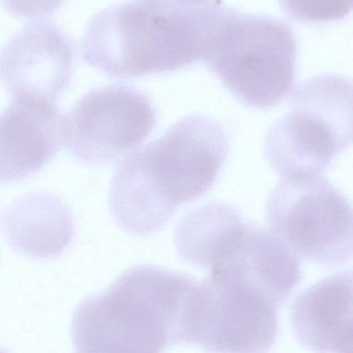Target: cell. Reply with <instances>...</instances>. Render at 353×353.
<instances>
[{"label":"cell","mask_w":353,"mask_h":353,"mask_svg":"<svg viewBox=\"0 0 353 353\" xmlns=\"http://www.w3.org/2000/svg\"><path fill=\"white\" fill-rule=\"evenodd\" d=\"M168 1L174 2V3L182 4V6H203V3L209 0H168Z\"/></svg>","instance_id":"cell-17"},{"label":"cell","mask_w":353,"mask_h":353,"mask_svg":"<svg viewBox=\"0 0 353 353\" xmlns=\"http://www.w3.org/2000/svg\"><path fill=\"white\" fill-rule=\"evenodd\" d=\"M64 144V117L55 101L15 97L0 113V182L37 173Z\"/></svg>","instance_id":"cell-11"},{"label":"cell","mask_w":353,"mask_h":353,"mask_svg":"<svg viewBox=\"0 0 353 353\" xmlns=\"http://www.w3.org/2000/svg\"><path fill=\"white\" fill-rule=\"evenodd\" d=\"M265 216L271 232L294 254L325 265L352 257V205L323 175L281 178Z\"/></svg>","instance_id":"cell-6"},{"label":"cell","mask_w":353,"mask_h":353,"mask_svg":"<svg viewBox=\"0 0 353 353\" xmlns=\"http://www.w3.org/2000/svg\"><path fill=\"white\" fill-rule=\"evenodd\" d=\"M229 153L219 122L191 115L137 150L116 170L109 207L116 223L132 234H151L178 208L213 187Z\"/></svg>","instance_id":"cell-1"},{"label":"cell","mask_w":353,"mask_h":353,"mask_svg":"<svg viewBox=\"0 0 353 353\" xmlns=\"http://www.w3.org/2000/svg\"><path fill=\"white\" fill-rule=\"evenodd\" d=\"M157 114L151 99L126 85H111L85 94L64 117V143L81 163H114L153 132Z\"/></svg>","instance_id":"cell-8"},{"label":"cell","mask_w":353,"mask_h":353,"mask_svg":"<svg viewBox=\"0 0 353 353\" xmlns=\"http://www.w3.org/2000/svg\"><path fill=\"white\" fill-rule=\"evenodd\" d=\"M294 335L316 353H352V274H335L302 292L290 312Z\"/></svg>","instance_id":"cell-12"},{"label":"cell","mask_w":353,"mask_h":353,"mask_svg":"<svg viewBox=\"0 0 353 353\" xmlns=\"http://www.w3.org/2000/svg\"><path fill=\"white\" fill-rule=\"evenodd\" d=\"M196 280L139 265L105 292L79 304L72 321L75 353H163L186 344L189 302Z\"/></svg>","instance_id":"cell-2"},{"label":"cell","mask_w":353,"mask_h":353,"mask_svg":"<svg viewBox=\"0 0 353 353\" xmlns=\"http://www.w3.org/2000/svg\"><path fill=\"white\" fill-rule=\"evenodd\" d=\"M203 6L131 0L95 14L83 35L87 64L116 79L182 70L201 59Z\"/></svg>","instance_id":"cell-3"},{"label":"cell","mask_w":353,"mask_h":353,"mask_svg":"<svg viewBox=\"0 0 353 353\" xmlns=\"http://www.w3.org/2000/svg\"><path fill=\"white\" fill-rule=\"evenodd\" d=\"M0 353H8V352H4L3 350H1V348H0Z\"/></svg>","instance_id":"cell-18"},{"label":"cell","mask_w":353,"mask_h":353,"mask_svg":"<svg viewBox=\"0 0 353 353\" xmlns=\"http://www.w3.org/2000/svg\"><path fill=\"white\" fill-rule=\"evenodd\" d=\"M0 230L10 246L30 259H53L72 242L75 224L68 205L52 193L23 195L0 212Z\"/></svg>","instance_id":"cell-13"},{"label":"cell","mask_w":353,"mask_h":353,"mask_svg":"<svg viewBox=\"0 0 353 353\" xmlns=\"http://www.w3.org/2000/svg\"><path fill=\"white\" fill-rule=\"evenodd\" d=\"M73 47L55 25L31 23L0 53V82L14 97L56 101L70 85Z\"/></svg>","instance_id":"cell-10"},{"label":"cell","mask_w":353,"mask_h":353,"mask_svg":"<svg viewBox=\"0 0 353 353\" xmlns=\"http://www.w3.org/2000/svg\"><path fill=\"white\" fill-rule=\"evenodd\" d=\"M282 10L294 20L327 23L346 18L352 0H279Z\"/></svg>","instance_id":"cell-15"},{"label":"cell","mask_w":353,"mask_h":353,"mask_svg":"<svg viewBox=\"0 0 353 353\" xmlns=\"http://www.w3.org/2000/svg\"><path fill=\"white\" fill-rule=\"evenodd\" d=\"M211 275L242 284L281 306L302 280L296 255L271 230L240 222L220 247Z\"/></svg>","instance_id":"cell-9"},{"label":"cell","mask_w":353,"mask_h":353,"mask_svg":"<svg viewBox=\"0 0 353 353\" xmlns=\"http://www.w3.org/2000/svg\"><path fill=\"white\" fill-rule=\"evenodd\" d=\"M64 0H1L8 14L22 19L47 18L52 16Z\"/></svg>","instance_id":"cell-16"},{"label":"cell","mask_w":353,"mask_h":353,"mask_svg":"<svg viewBox=\"0 0 353 353\" xmlns=\"http://www.w3.org/2000/svg\"><path fill=\"white\" fill-rule=\"evenodd\" d=\"M203 17L201 59L236 99L267 109L292 93L298 45L289 25L217 3L203 6Z\"/></svg>","instance_id":"cell-4"},{"label":"cell","mask_w":353,"mask_h":353,"mask_svg":"<svg viewBox=\"0 0 353 353\" xmlns=\"http://www.w3.org/2000/svg\"><path fill=\"white\" fill-rule=\"evenodd\" d=\"M277 308L254 290L209 274L191 294L186 344L209 353H269L277 341Z\"/></svg>","instance_id":"cell-7"},{"label":"cell","mask_w":353,"mask_h":353,"mask_svg":"<svg viewBox=\"0 0 353 353\" xmlns=\"http://www.w3.org/2000/svg\"><path fill=\"white\" fill-rule=\"evenodd\" d=\"M242 218L236 208L224 203L193 210L178 222L174 232L178 254L192 265L209 269L220 243Z\"/></svg>","instance_id":"cell-14"},{"label":"cell","mask_w":353,"mask_h":353,"mask_svg":"<svg viewBox=\"0 0 353 353\" xmlns=\"http://www.w3.org/2000/svg\"><path fill=\"white\" fill-rule=\"evenodd\" d=\"M352 141V85L325 74L300 85L290 109L265 138V157L281 178L321 175Z\"/></svg>","instance_id":"cell-5"}]
</instances>
